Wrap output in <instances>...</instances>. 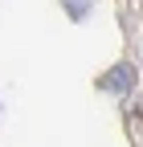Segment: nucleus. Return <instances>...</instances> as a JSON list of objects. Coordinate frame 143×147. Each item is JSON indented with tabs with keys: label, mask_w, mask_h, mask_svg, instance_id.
Listing matches in <instances>:
<instances>
[{
	"label": "nucleus",
	"mask_w": 143,
	"mask_h": 147,
	"mask_svg": "<svg viewBox=\"0 0 143 147\" xmlns=\"http://www.w3.org/2000/svg\"><path fill=\"white\" fill-rule=\"evenodd\" d=\"M98 86L111 90V94H131V86H135V69H131V65H115Z\"/></svg>",
	"instance_id": "1"
},
{
	"label": "nucleus",
	"mask_w": 143,
	"mask_h": 147,
	"mask_svg": "<svg viewBox=\"0 0 143 147\" xmlns=\"http://www.w3.org/2000/svg\"><path fill=\"white\" fill-rule=\"evenodd\" d=\"M65 8H69V16L78 21V16H86V12H90V0H65Z\"/></svg>",
	"instance_id": "2"
}]
</instances>
